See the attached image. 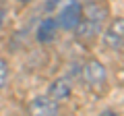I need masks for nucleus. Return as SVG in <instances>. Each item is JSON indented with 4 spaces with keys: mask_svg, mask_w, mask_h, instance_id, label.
I'll return each instance as SVG.
<instances>
[{
    "mask_svg": "<svg viewBox=\"0 0 124 116\" xmlns=\"http://www.w3.org/2000/svg\"><path fill=\"white\" fill-rule=\"evenodd\" d=\"M8 75H10L8 62H6L4 58H0V89H4V87H6V83H8Z\"/></svg>",
    "mask_w": 124,
    "mask_h": 116,
    "instance_id": "8",
    "label": "nucleus"
},
{
    "mask_svg": "<svg viewBox=\"0 0 124 116\" xmlns=\"http://www.w3.org/2000/svg\"><path fill=\"white\" fill-rule=\"evenodd\" d=\"M70 91H72V87H70V81H68L66 77H60V79L52 81L50 87H48V95L52 99H56V102H64V99H68V98H70Z\"/></svg>",
    "mask_w": 124,
    "mask_h": 116,
    "instance_id": "6",
    "label": "nucleus"
},
{
    "mask_svg": "<svg viewBox=\"0 0 124 116\" xmlns=\"http://www.w3.org/2000/svg\"><path fill=\"white\" fill-rule=\"evenodd\" d=\"M81 17H83V6H81L79 0H68L66 4L60 8L58 13V27L66 29V31H75L77 25L81 23Z\"/></svg>",
    "mask_w": 124,
    "mask_h": 116,
    "instance_id": "2",
    "label": "nucleus"
},
{
    "mask_svg": "<svg viewBox=\"0 0 124 116\" xmlns=\"http://www.w3.org/2000/svg\"><path fill=\"white\" fill-rule=\"evenodd\" d=\"M58 2H60V0H48V2H46V10H50V13H52L54 6H56Z\"/></svg>",
    "mask_w": 124,
    "mask_h": 116,
    "instance_id": "9",
    "label": "nucleus"
},
{
    "mask_svg": "<svg viewBox=\"0 0 124 116\" xmlns=\"http://www.w3.org/2000/svg\"><path fill=\"white\" fill-rule=\"evenodd\" d=\"M103 46L108 50H120L124 46V17L110 21V25L103 29Z\"/></svg>",
    "mask_w": 124,
    "mask_h": 116,
    "instance_id": "3",
    "label": "nucleus"
},
{
    "mask_svg": "<svg viewBox=\"0 0 124 116\" xmlns=\"http://www.w3.org/2000/svg\"><path fill=\"white\" fill-rule=\"evenodd\" d=\"M108 15H110V8H108L106 0H89L87 4L83 6V17H81V23L77 25V35L79 37H93L97 35L103 29V23L108 21Z\"/></svg>",
    "mask_w": 124,
    "mask_h": 116,
    "instance_id": "1",
    "label": "nucleus"
},
{
    "mask_svg": "<svg viewBox=\"0 0 124 116\" xmlns=\"http://www.w3.org/2000/svg\"><path fill=\"white\" fill-rule=\"evenodd\" d=\"M4 25V8H0V27Z\"/></svg>",
    "mask_w": 124,
    "mask_h": 116,
    "instance_id": "10",
    "label": "nucleus"
},
{
    "mask_svg": "<svg viewBox=\"0 0 124 116\" xmlns=\"http://www.w3.org/2000/svg\"><path fill=\"white\" fill-rule=\"evenodd\" d=\"M56 31H58V21L52 19V17H48V19H44L39 23V27H37V31H35V37L41 44H50L56 37Z\"/></svg>",
    "mask_w": 124,
    "mask_h": 116,
    "instance_id": "7",
    "label": "nucleus"
},
{
    "mask_svg": "<svg viewBox=\"0 0 124 116\" xmlns=\"http://www.w3.org/2000/svg\"><path fill=\"white\" fill-rule=\"evenodd\" d=\"M19 2H23V4H27V2H31V0H19Z\"/></svg>",
    "mask_w": 124,
    "mask_h": 116,
    "instance_id": "11",
    "label": "nucleus"
},
{
    "mask_svg": "<svg viewBox=\"0 0 124 116\" xmlns=\"http://www.w3.org/2000/svg\"><path fill=\"white\" fill-rule=\"evenodd\" d=\"M29 112L35 116H56L60 112V102L52 99L50 95H39L29 104Z\"/></svg>",
    "mask_w": 124,
    "mask_h": 116,
    "instance_id": "5",
    "label": "nucleus"
},
{
    "mask_svg": "<svg viewBox=\"0 0 124 116\" xmlns=\"http://www.w3.org/2000/svg\"><path fill=\"white\" fill-rule=\"evenodd\" d=\"M85 83L91 87V89H99V87H103L108 81V71L106 66H103L99 60H95V58H91L87 64H85Z\"/></svg>",
    "mask_w": 124,
    "mask_h": 116,
    "instance_id": "4",
    "label": "nucleus"
}]
</instances>
